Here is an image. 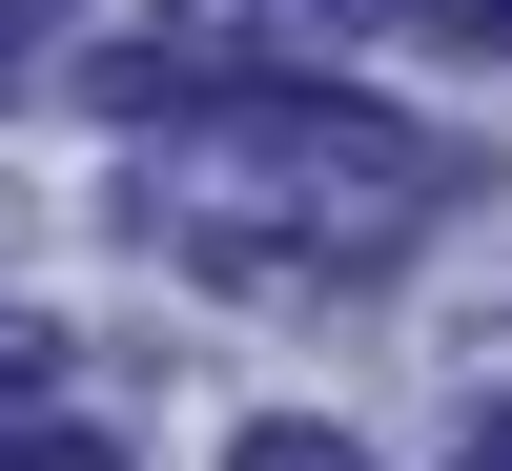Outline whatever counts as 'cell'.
<instances>
[{"mask_svg": "<svg viewBox=\"0 0 512 471\" xmlns=\"http://www.w3.org/2000/svg\"><path fill=\"white\" fill-rule=\"evenodd\" d=\"M451 185H472V164H451L431 123L349 103V82H185V103L144 123V164H123V205H144L185 267H390Z\"/></svg>", "mask_w": 512, "mask_h": 471, "instance_id": "cell-1", "label": "cell"}, {"mask_svg": "<svg viewBox=\"0 0 512 471\" xmlns=\"http://www.w3.org/2000/svg\"><path fill=\"white\" fill-rule=\"evenodd\" d=\"M451 471H512V390H492V410H472V431H451Z\"/></svg>", "mask_w": 512, "mask_h": 471, "instance_id": "cell-4", "label": "cell"}, {"mask_svg": "<svg viewBox=\"0 0 512 471\" xmlns=\"http://www.w3.org/2000/svg\"><path fill=\"white\" fill-rule=\"evenodd\" d=\"M0 41H21V0H0Z\"/></svg>", "mask_w": 512, "mask_h": 471, "instance_id": "cell-7", "label": "cell"}, {"mask_svg": "<svg viewBox=\"0 0 512 471\" xmlns=\"http://www.w3.org/2000/svg\"><path fill=\"white\" fill-rule=\"evenodd\" d=\"M226 471H369V451H349V431H246Z\"/></svg>", "mask_w": 512, "mask_h": 471, "instance_id": "cell-2", "label": "cell"}, {"mask_svg": "<svg viewBox=\"0 0 512 471\" xmlns=\"http://www.w3.org/2000/svg\"><path fill=\"white\" fill-rule=\"evenodd\" d=\"M0 471H123L103 431H0Z\"/></svg>", "mask_w": 512, "mask_h": 471, "instance_id": "cell-3", "label": "cell"}, {"mask_svg": "<svg viewBox=\"0 0 512 471\" xmlns=\"http://www.w3.org/2000/svg\"><path fill=\"white\" fill-rule=\"evenodd\" d=\"M431 21H451V41H512V0H431Z\"/></svg>", "mask_w": 512, "mask_h": 471, "instance_id": "cell-6", "label": "cell"}, {"mask_svg": "<svg viewBox=\"0 0 512 471\" xmlns=\"http://www.w3.org/2000/svg\"><path fill=\"white\" fill-rule=\"evenodd\" d=\"M41 369H62V349H41V328H21V308H0V390H41Z\"/></svg>", "mask_w": 512, "mask_h": 471, "instance_id": "cell-5", "label": "cell"}]
</instances>
